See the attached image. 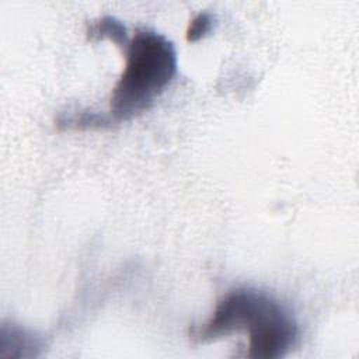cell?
Segmentation results:
<instances>
[{
	"label": "cell",
	"mask_w": 359,
	"mask_h": 359,
	"mask_svg": "<svg viewBox=\"0 0 359 359\" xmlns=\"http://www.w3.org/2000/svg\"><path fill=\"white\" fill-rule=\"evenodd\" d=\"M216 15L208 10L199 11L188 24L185 38L188 42L199 41L201 38L210 34L216 25Z\"/></svg>",
	"instance_id": "5"
},
{
	"label": "cell",
	"mask_w": 359,
	"mask_h": 359,
	"mask_svg": "<svg viewBox=\"0 0 359 359\" xmlns=\"http://www.w3.org/2000/svg\"><path fill=\"white\" fill-rule=\"evenodd\" d=\"M248 334V358L276 359L296 345L299 328L292 311L272 294L252 286L227 292L212 317L191 331L196 341H210L233 332Z\"/></svg>",
	"instance_id": "1"
},
{
	"label": "cell",
	"mask_w": 359,
	"mask_h": 359,
	"mask_svg": "<svg viewBox=\"0 0 359 359\" xmlns=\"http://www.w3.org/2000/svg\"><path fill=\"white\" fill-rule=\"evenodd\" d=\"M177 72L174 43L151 28L135 31L126 49V65L109 100L112 122L128 121L149 109Z\"/></svg>",
	"instance_id": "2"
},
{
	"label": "cell",
	"mask_w": 359,
	"mask_h": 359,
	"mask_svg": "<svg viewBox=\"0 0 359 359\" xmlns=\"http://www.w3.org/2000/svg\"><path fill=\"white\" fill-rule=\"evenodd\" d=\"M114 122L108 114L94 111H69L62 112L56 125L65 129H91V128H108Z\"/></svg>",
	"instance_id": "4"
},
{
	"label": "cell",
	"mask_w": 359,
	"mask_h": 359,
	"mask_svg": "<svg viewBox=\"0 0 359 359\" xmlns=\"http://www.w3.org/2000/svg\"><path fill=\"white\" fill-rule=\"evenodd\" d=\"M87 36L88 39L109 38L118 46H128V32L125 24L114 15H101L87 24Z\"/></svg>",
	"instance_id": "3"
}]
</instances>
